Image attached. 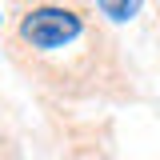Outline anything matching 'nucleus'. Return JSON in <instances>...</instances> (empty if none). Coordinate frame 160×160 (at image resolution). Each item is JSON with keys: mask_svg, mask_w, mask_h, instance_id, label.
Wrapping results in <instances>:
<instances>
[{"mask_svg": "<svg viewBox=\"0 0 160 160\" xmlns=\"http://www.w3.org/2000/svg\"><path fill=\"white\" fill-rule=\"evenodd\" d=\"M84 32H88L84 12L72 8V4H36L16 24L20 44L32 48V52H40V56H52V52H64V48L80 44Z\"/></svg>", "mask_w": 160, "mask_h": 160, "instance_id": "f257e3e1", "label": "nucleus"}, {"mask_svg": "<svg viewBox=\"0 0 160 160\" xmlns=\"http://www.w3.org/2000/svg\"><path fill=\"white\" fill-rule=\"evenodd\" d=\"M140 4H144V0H96V8L108 20H132L140 12Z\"/></svg>", "mask_w": 160, "mask_h": 160, "instance_id": "f03ea898", "label": "nucleus"}, {"mask_svg": "<svg viewBox=\"0 0 160 160\" xmlns=\"http://www.w3.org/2000/svg\"><path fill=\"white\" fill-rule=\"evenodd\" d=\"M0 20H4V16H0Z\"/></svg>", "mask_w": 160, "mask_h": 160, "instance_id": "7ed1b4c3", "label": "nucleus"}, {"mask_svg": "<svg viewBox=\"0 0 160 160\" xmlns=\"http://www.w3.org/2000/svg\"><path fill=\"white\" fill-rule=\"evenodd\" d=\"M156 4H160V0H156Z\"/></svg>", "mask_w": 160, "mask_h": 160, "instance_id": "20e7f679", "label": "nucleus"}]
</instances>
